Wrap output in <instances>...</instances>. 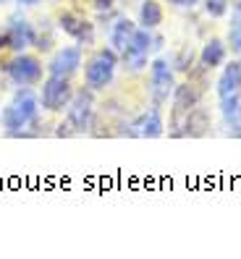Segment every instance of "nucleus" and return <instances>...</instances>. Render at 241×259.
Returning <instances> with one entry per match:
<instances>
[{
	"label": "nucleus",
	"instance_id": "9d476101",
	"mask_svg": "<svg viewBox=\"0 0 241 259\" xmlns=\"http://www.w3.org/2000/svg\"><path fill=\"white\" fill-rule=\"evenodd\" d=\"M202 100V89L194 84V81H181L173 87V95H171V110H173V118H171V126L173 128H181L184 123L186 113L194 108V105H199ZM178 136V134H176Z\"/></svg>",
	"mask_w": 241,
	"mask_h": 259
},
{
	"label": "nucleus",
	"instance_id": "9b49d317",
	"mask_svg": "<svg viewBox=\"0 0 241 259\" xmlns=\"http://www.w3.org/2000/svg\"><path fill=\"white\" fill-rule=\"evenodd\" d=\"M34 37H37V29L24 16H11L3 26V45L11 53H21V50L34 48Z\"/></svg>",
	"mask_w": 241,
	"mask_h": 259
},
{
	"label": "nucleus",
	"instance_id": "a211bd4d",
	"mask_svg": "<svg viewBox=\"0 0 241 259\" xmlns=\"http://www.w3.org/2000/svg\"><path fill=\"white\" fill-rule=\"evenodd\" d=\"M231 53L241 55V0H231V24H228V42Z\"/></svg>",
	"mask_w": 241,
	"mask_h": 259
},
{
	"label": "nucleus",
	"instance_id": "7ed1b4c3",
	"mask_svg": "<svg viewBox=\"0 0 241 259\" xmlns=\"http://www.w3.org/2000/svg\"><path fill=\"white\" fill-rule=\"evenodd\" d=\"M3 71L16 87H39V81L45 79V73H48L42 55L39 53H26V50L13 53L6 60Z\"/></svg>",
	"mask_w": 241,
	"mask_h": 259
},
{
	"label": "nucleus",
	"instance_id": "0eeeda50",
	"mask_svg": "<svg viewBox=\"0 0 241 259\" xmlns=\"http://www.w3.org/2000/svg\"><path fill=\"white\" fill-rule=\"evenodd\" d=\"M149 97H152L155 105H165L173 95L176 87V68L171 66L168 58H155L149 60Z\"/></svg>",
	"mask_w": 241,
	"mask_h": 259
},
{
	"label": "nucleus",
	"instance_id": "393cba45",
	"mask_svg": "<svg viewBox=\"0 0 241 259\" xmlns=\"http://www.w3.org/2000/svg\"><path fill=\"white\" fill-rule=\"evenodd\" d=\"M55 3H60V0H55Z\"/></svg>",
	"mask_w": 241,
	"mask_h": 259
},
{
	"label": "nucleus",
	"instance_id": "39448f33",
	"mask_svg": "<svg viewBox=\"0 0 241 259\" xmlns=\"http://www.w3.org/2000/svg\"><path fill=\"white\" fill-rule=\"evenodd\" d=\"M95 92L89 87H82V89H73V97L66 108V126L68 128V136L73 134H84L92 123V115H95Z\"/></svg>",
	"mask_w": 241,
	"mask_h": 259
},
{
	"label": "nucleus",
	"instance_id": "f8f14e48",
	"mask_svg": "<svg viewBox=\"0 0 241 259\" xmlns=\"http://www.w3.org/2000/svg\"><path fill=\"white\" fill-rule=\"evenodd\" d=\"M129 136H139V139H157V136L165 134V120H163V105H155L152 108L139 113L137 118L129 123Z\"/></svg>",
	"mask_w": 241,
	"mask_h": 259
},
{
	"label": "nucleus",
	"instance_id": "aec40b11",
	"mask_svg": "<svg viewBox=\"0 0 241 259\" xmlns=\"http://www.w3.org/2000/svg\"><path fill=\"white\" fill-rule=\"evenodd\" d=\"M89 3H92V8H95L97 13H105V11H110L118 0H89Z\"/></svg>",
	"mask_w": 241,
	"mask_h": 259
},
{
	"label": "nucleus",
	"instance_id": "4468645a",
	"mask_svg": "<svg viewBox=\"0 0 241 259\" xmlns=\"http://www.w3.org/2000/svg\"><path fill=\"white\" fill-rule=\"evenodd\" d=\"M210 126H213V115H210V110L194 105V108L186 113L184 123H181L178 136H205L210 131Z\"/></svg>",
	"mask_w": 241,
	"mask_h": 259
},
{
	"label": "nucleus",
	"instance_id": "dca6fc26",
	"mask_svg": "<svg viewBox=\"0 0 241 259\" xmlns=\"http://www.w3.org/2000/svg\"><path fill=\"white\" fill-rule=\"evenodd\" d=\"M137 29H139V24H134L129 16H118V19L110 24V34H108L110 48H113L115 53H124Z\"/></svg>",
	"mask_w": 241,
	"mask_h": 259
},
{
	"label": "nucleus",
	"instance_id": "2eb2a0df",
	"mask_svg": "<svg viewBox=\"0 0 241 259\" xmlns=\"http://www.w3.org/2000/svg\"><path fill=\"white\" fill-rule=\"evenodd\" d=\"M225 58H228V45H225L220 37H213L202 45L199 50V66L207 68V71H215L225 63Z\"/></svg>",
	"mask_w": 241,
	"mask_h": 259
},
{
	"label": "nucleus",
	"instance_id": "ddd939ff",
	"mask_svg": "<svg viewBox=\"0 0 241 259\" xmlns=\"http://www.w3.org/2000/svg\"><path fill=\"white\" fill-rule=\"evenodd\" d=\"M215 92L218 100L241 95V60H231V63H223V71L215 81Z\"/></svg>",
	"mask_w": 241,
	"mask_h": 259
},
{
	"label": "nucleus",
	"instance_id": "412c9836",
	"mask_svg": "<svg viewBox=\"0 0 241 259\" xmlns=\"http://www.w3.org/2000/svg\"><path fill=\"white\" fill-rule=\"evenodd\" d=\"M171 6H176V8H194V6H199L202 0H168Z\"/></svg>",
	"mask_w": 241,
	"mask_h": 259
},
{
	"label": "nucleus",
	"instance_id": "1a4fd4ad",
	"mask_svg": "<svg viewBox=\"0 0 241 259\" xmlns=\"http://www.w3.org/2000/svg\"><path fill=\"white\" fill-rule=\"evenodd\" d=\"M84 66V48L82 45H63V48H55L50 60L45 63L48 73H55V76H76Z\"/></svg>",
	"mask_w": 241,
	"mask_h": 259
},
{
	"label": "nucleus",
	"instance_id": "f03ea898",
	"mask_svg": "<svg viewBox=\"0 0 241 259\" xmlns=\"http://www.w3.org/2000/svg\"><path fill=\"white\" fill-rule=\"evenodd\" d=\"M120 66L118 53L113 48H95L92 55L84 60V87H89L92 92H100V89L110 87L115 68Z\"/></svg>",
	"mask_w": 241,
	"mask_h": 259
},
{
	"label": "nucleus",
	"instance_id": "b1692460",
	"mask_svg": "<svg viewBox=\"0 0 241 259\" xmlns=\"http://www.w3.org/2000/svg\"><path fill=\"white\" fill-rule=\"evenodd\" d=\"M6 3H8V0H0V6H6Z\"/></svg>",
	"mask_w": 241,
	"mask_h": 259
},
{
	"label": "nucleus",
	"instance_id": "6e6552de",
	"mask_svg": "<svg viewBox=\"0 0 241 259\" xmlns=\"http://www.w3.org/2000/svg\"><path fill=\"white\" fill-rule=\"evenodd\" d=\"M149 53H152V32L144 29V26H139L118 60H120V66H124L129 73H139V71H144L149 66Z\"/></svg>",
	"mask_w": 241,
	"mask_h": 259
},
{
	"label": "nucleus",
	"instance_id": "4be33fe9",
	"mask_svg": "<svg viewBox=\"0 0 241 259\" xmlns=\"http://www.w3.org/2000/svg\"><path fill=\"white\" fill-rule=\"evenodd\" d=\"M19 6H24V8H32V6H39L42 0H16Z\"/></svg>",
	"mask_w": 241,
	"mask_h": 259
},
{
	"label": "nucleus",
	"instance_id": "423d86ee",
	"mask_svg": "<svg viewBox=\"0 0 241 259\" xmlns=\"http://www.w3.org/2000/svg\"><path fill=\"white\" fill-rule=\"evenodd\" d=\"M55 26H58V32H63L71 39H76V45H82V48H95L97 29L89 19H84V13L73 11V8L60 11L58 19H55Z\"/></svg>",
	"mask_w": 241,
	"mask_h": 259
},
{
	"label": "nucleus",
	"instance_id": "6ab92c4d",
	"mask_svg": "<svg viewBox=\"0 0 241 259\" xmlns=\"http://www.w3.org/2000/svg\"><path fill=\"white\" fill-rule=\"evenodd\" d=\"M202 8L210 19H225L231 8V0H202Z\"/></svg>",
	"mask_w": 241,
	"mask_h": 259
},
{
	"label": "nucleus",
	"instance_id": "f257e3e1",
	"mask_svg": "<svg viewBox=\"0 0 241 259\" xmlns=\"http://www.w3.org/2000/svg\"><path fill=\"white\" fill-rule=\"evenodd\" d=\"M37 113H39V97L32 92V87H21L11 97V102L3 105V110H0V126L6 128V134L24 131L29 123L37 120Z\"/></svg>",
	"mask_w": 241,
	"mask_h": 259
},
{
	"label": "nucleus",
	"instance_id": "5701e85b",
	"mask_svg": "<svg viewBox=\"0 0 241 259\" xmlns=\"http://www.w3.org/2000/svg\"><path fill=\"white\" fill-rule=\"evenodd\" d=\"M6 50V45H3V29H0V53Z\"/></svg>",
	"mask_w": 241,
	"mask_h": 259
},
{
	"label": "nucleus",
	"instance_id": "20e7f679",
	"mask_svg": "<svg viewBox=\"0 0 241 259\" xmlns=\"http://www.w3.org/2000/svg\"><path fill=\"white\" fill-rule=\"evenodd\" d=\"M39 108L45 113H63L68 108V102L73 97V84L71 79H66V76H55V73H48L45 79L39 81Z\"/></svg>",
	"mask_w": 241,
	"mask_h": 259
},
{
	"label": "nucleus",
	"instance_id": "f3484780",
	"mask_svg": "<svg viewBox=\"0 0 241 259\" xmlns=\"http://www.w3.org/2000/svg\"><path fill=\"white\" fill-rule=\"evenodd\" d=\"M165 21V8L160 0H142V6H139V26L144 29H157L160 24Z\"/></svg>",
	"mask_w": 241,
	"mask_h": 259
}]
</instances>
